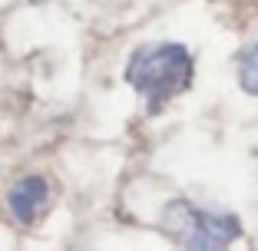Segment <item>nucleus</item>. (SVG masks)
Wrapping results in <instances>:
<instances>
[{
  "label": "nucleus",
  "instance_id": "obj_1",
  "mask_svg": "<svg viewBox=\"0 0 258 251\" xmlns=\"http://www.w3.org/2000/svg\"><path fill=\"white\" fill-rule=\"evenodd\" d=\"M196 63L182 43H149L126 60V83L146 96L149 113H162L179 93L189 90Z\"/></svg>",
  "mask_w": 258,
  "mask_h": 251
},
{
  "label": "nucleus",
  "instance_id": "obj_4",
  "mask_svg": "<svg viewBox=\"0 0 258 251\" xmlns=\"http://www.w3.org/2000/svg\"><path fill=\"white\" fill-rule=\"evenodd\" d=\"M238 83L248 96H258V43L245 46L238 53Z\"/></svg>",
  "mask_w": 258,
  "mask_h": 251
},
{
  "label": "nucleus",
  "instance_id": "obj_3",
  "mask_svg": "<svg viewBox=\"0 0 258 251\" xmlns=\"http://www.w3.org/2000/svg\"><path fill=\"white\" fill-rule=\"evenodd\" d=\"M46 198H50V185L40 175H27L20 182H14V189L7 192V208L20 225H30L40 212H43Z\"/></svg>",
  "mask_w": 258,
  "mask_h": 251
},
{
  "label": "nucleus",
  "instance_id": "obj_2",
  "mask_svg": "<svg viewBox=\"0 0 258 251\" xmlns=\"http://www.w3.org/2000/svg\"><path fill=\"white\" fill-rule=\"evenodd\" d=\"M159 225L166 235H172L182 248H196V251H212V248H225L242 235V221L235 215L225 212H209L199 208L185 198H172L159 215Z\"/></svg>",
  "mask_w": 258,
  "mask_h": 251
}]
</instances>
